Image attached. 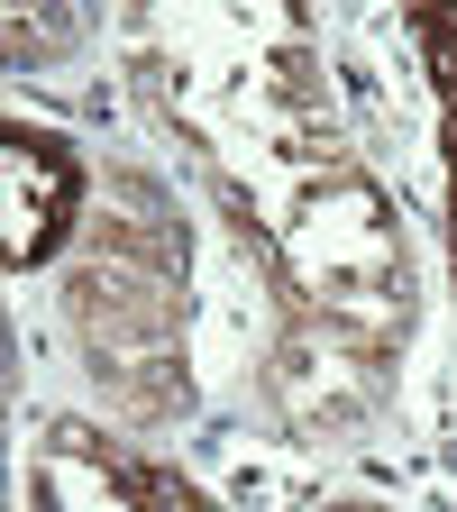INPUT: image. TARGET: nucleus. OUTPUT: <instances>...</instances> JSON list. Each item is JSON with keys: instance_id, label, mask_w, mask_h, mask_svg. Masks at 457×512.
<instances>
[{"instance_id": "obj_1", "label": "nucleus", "mask_w": 457, "mask_h": 512, "mask_svg": "<svg viewBox=\"0 0 457 512\" xmlns=\"http://www.w3.org/2000/svg\"><path fill=\"white\" fill-rule=\"evenodd\" d=\"M284 266L302 284V302H320L339 330H403L412 320V256H403V220L394 202L357 174V165H320L293 211H284Z\"/></svg>"}, {"instance_id": "obj_2", "label": "nucleus", "mask_w": 457, "mask_h": 512, "mask_svg": "<svg viewBox=\"0 0 457 512\" xmlns=\"http://www.w3.org/2000/svg\"><path fill=\"white\" fill-rule=\"evenodd\" d=\"M28 503L37 512H211L183 476H165L156 458H138L101 430H46Z\"/></svg>"}, {"instance_id": "obj_3", "label": "nucleus", "mask_w": 457, "mask_h": 512, "mask_svg": "<svg viewBox=\"0 0 457 512\" xmlns=\"http://www.w3.org/2000/svg\"><path fill=\"white\" fill-rule=\"evenodd\" d=\"M83 183H92L83 156L55 128H28V119L0 128V256H10V275L46 266L64 247V229L83 211Z\"/></svg>"}, {"instance_id": "obj_4", "label": "nucleus", "mask_w": 457, "mask_h": 512, "mask_svg": "<svg viewBox=\"0 0 457 512\" xmlns=\"http://www.w3.org/2000/svg\"><path fill=\"white\" fill-rule=\"evenodd\" d=\"M421 55L439 92V156H448V247H457V10H421Z\"/></svg>"}, {"instance_id": "obj_5", "label": "nucleus", "mask_w": 457, "mask_h": 512, "mask_svg": "<svg viewBox=\"0 0 457 512\" xmlns=\"http://www.w3.org/2000/svg\"><path fill=\"white\" fill-rule=\"evenodd\" d=\"M311 512H384V503H311Z\"/></svg>"}]
</instances>
